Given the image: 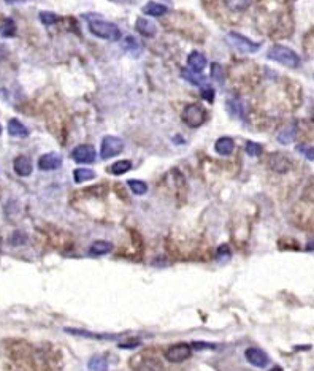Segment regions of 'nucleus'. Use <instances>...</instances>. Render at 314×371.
Here are the masks:
<instances>
[{"mask_svg": "<svg viewBox=\"0 0 314 371\" xmlns=\"http://www.w3.org/2000/svg\"><path fill=\"white\" fill-rule=\"evenodd\" d=\"M267 164L273 172L281 173V175L287 173L292 168V160L287 154H284V152H273V154L268 156Z\"/></svg>", "mask_w": 314, "mask_h": 371, "instance_id": "6e6552de", "label": "nucleus"}, {"mask_svg": "<svg viewBox=\"0 0 314 371\" xmlns=\"http://www.w3.org/2000/svg\"><path fill=\"white\" fill-rule=\"evenodd\" d=\"M24 241H26V237H24L22 233L16 232L14 235H13V245H22Z\"/></svg>", "mask_w": 314, "mask_h": 371, "instance_id": "72a5a7b5", "label": "nucleus"}, {"mask_svg": "<svg viewBox=\"0 0 314 371\" xmlns=\"http://www.w3.org/2000/svg\"><path fill=\"white\" fill-rule=\"evenodd\" d=\"M245 357L251 365L257 368H265L270 364V357L267 352H263L259 348H248L245 352Z\"/></svg>", "mask_w": 314, "mask_h": 371, "instance_id": "9d476101", "label": "nucleus"}, {"mask_svg": "<svg viewBox=\"0 0 314 371\" xmlns=\"http://www.w3.org/2000/svg\"><path fill=\"white\" fill-rule=\"evenodd\" d=\"M135 29L140 32V34L143 35V37H154L156 34H157V27H156V24L152 22V21H149V19H146V18H138L136 19V22H135Z\"/></svg>", "mask_w": 314, "mask_h": 371, "instance_id": "ddd939ff", "label": "nucleus"}, {"mask_svg": "<svg viewBox=\"0 0 314 371\" xmlns=\"http://www.w3.org/2000/svg\"><path fill=\"white\" fill-rule=\"evenodd\" d=\"M123 48L127 51V53H130V54H140V51H141V45H140V42L136 40L135 37H132V35H127V37H124V40H123Z\"/></svg>", "mask_w": 314, "mask_h": 371, "instance_id": "412c9836", "label": "nucleus"}, {"mask_svg": "<svg viewBox=\"0 0 314 371\" xmlns=\"http://www.w3.org/2000/svg\"><path fill=\"white\" fill-rule=\"evenodd\" d=\"M200 92H202L203 100H206V102H213L214 100V89L209 84L205 86V87H202V89H200Z\"/></svg>", "mask_w": 314, "mask_h": 371, "instance_id": "473e14b6", "label": "nucleus"}, {"mask_svg": "<svg viewBox=\"0 0 314 371\" xmlns=\"http://www.w3.org/2000/svg\"><path fill=\"white\" fill-rule=\"evenodd\" d=\"M62 165V157L58 152H48L38 159V168L43 172H51Z\"/></svg>", "mask_w": 314, "mask_h": 371, "instance_id": "9b49d317", "label": "nucleus"}, {"mask_svg": "<svg viewBox=\"0 0 314 371\" xmlns=\"http://www.w3.org/2000/svg\"><path fill=\"white\" fill-rule=\"evenodd\" d=\"M124 149V143L118 136H105L100 144V156L102 159H111L118 156Z\"/></svg>", "mask_w": 314, "mask_h": 371, "instance_id": "0eeeda50", "label": "nucleus"}, {"mask_svg": "<svg viewBox=\"0 0 314 371\" xmlns=\"http://www.w3.org/2000/svg\"><path fill=\"white\" fill-rule=\"evenodd\" d=\"M214 149L217 154H221V156H230L233 149H235V143H233V140L229 138V136H222V138L216 141Z\"/></svg>", "mask_w": 314, "mask_h": 371, "instance_id": "dca6fc26", "label": "nucleus"}, {"mask_svg": "<svg viewBox=\"0 0 314 371\" xmlns=\"http://www.w3.org/2000/svg\"><path fill=\"white\" fill-rule=\"evenodd\" d=\"M132 168V162L130 160H118L111 167H110V172L113 175H124Z\"/></svg>", "mask_w": 314, "mask_h": 371, "instance_id": "393cba45", "label": "nucleus"}, {"mask_svg": "<svg viewBox=\"0 0 314 371\" xmlns=\"http://www.w3.org/2000/svg\"><path fill=\"white\" fill-rule=\"evenodd\" d=\"M89 30H91L92 35L103 38V40H110V42H118V40H121V30L116 24H113V22L91 21Z\"/></svg>", "mask_w": 314, "mask_h": 371, "instance_id": "f03ea898", "label": "nucleus"}, {"mask_svg": "<svg viewBox=\"0 0 314 371\" xmlns=\"http://www.w3.org/2000/svg\"><path fill=\"white\" fill-rule=\"evenodd\" d=\"M130 365L135 371H165L160 360L151 354H138L130 362Z\"/></svg>", "mask_w": 314, "mask_h": 371, "instance_id": "20e7f679", "label": "nucleus"}, {"mask_svg": "<svg viewBox=\"0 0 314 371\" xmlns=\"http://www.w3.org/2000/svg\"><path fill=\"white\" fill-rule=\"evenodd\" d=\"M71 157L78 164H92L95 160V149L91 144H79L71 151Z\"/></svg>", "mask_w": 314, "mask_h": 371, "instance_id": "1a4fd4ad", "label": "nucleus"}, {"mask_svg": "<svg viewBox=\"0 0 314 371\" xmlns=\"http://www.w3.org/2000/svg\"><path fill=\"white\" fill-rule=\"evenodd\" d=\"M6 3H21V2H27V0H5Z\"/></svg>", "mask_w": 314, "mask_h": 371, "instance_id": "c9c22d12", "label": "nucleus"}, {"mask_svg": "<svg viewBox=\"0 0 314 371\" xmlns=\"http://www.w3.org/2000/svg\"><path fill=\"white\" fill-rule=\"evenodd\" d=\"M73 178L76 183H84L95 178V172L91 170V168H76L73 172Z\"/></svg>", "mask_w": 314, "mask_h": 371, "instance_id": "b1692460", "label": "nucleus"}, {"mask_svg": "<svg viewBox=\"0 0 314 371\" xmlns=\"http://www.w3.org/2000/svg\"><path fill=\"white\" fill-rule=\"evenodd\" d=\"M268 58L279 62V63H283V65H286L289 68H297L300 65V56L294 50H291V48L283 46V45L271 46L270 51H268Z\"/></svg>", "mask_w": 314, "mask_h": 371, "instance_id": "f257e3e1", "label": "nucleus"}, {"mask_svg": "<svg viewBox=\"0 0 314 371\" xmlns=\"http://www.w3.org/2000/svg\"><path fill=\"white\" fill-rule=\"evenodd\" d=\"M183 123L189 125L190 128H197L200 125L205 124L206 121V111L202 105L198 103H189L186 105V108L183 110V115H181Z\"/></svg>", "mask_w": 314, "mask_h": 371, "instance_id": "7ed1b4c3", "label": "nucleus"}, {"mask_svg": "<svg viewBox=\"0 0 314 371\" xmlns=\"http://www.w3.org/2000/svg\"><path fill=\"white\" fill-rule=\"evenodd\" d=\"M89 371H108V364H107V359H103L100 356H95L89 360Z\"/></svg>", "mask_w": 314, "mask_h": 371, "instance_id": "a878e982", "label": "nucleus"}, {"mask_svg": "<svg viewBox=\"0 0 314 371\" xmlns=\"http://www.w3.org/2000/svg\"><path fill=\"white\" fill-rule=\"evenodd\" d=\"M297 151L303 154L308 160H314V146H308V144H299L297 146Z\"/></svg>", "mask_w": 314, "mask_h": 371, "instance_id": "2f4dec72", "label": "nucleus"}, {"mask_svg": "<svg viewBox=\"0 0 314 371\" xmlns=\"http://www.w3.org/2000/svg\"><path fill=\"white\" fill-rule=\"evenodd\" d=\"M206 58L203 53H198V51H194L189 54L188 58V65L192 71H195V73H202V71L206 68Z\"/></svg>", "mask_w": 314, "mask_h": 371, "instance_id": "f8f14e48", "label": "nucleus"}, {"mask_svg": "<svg viewBox=\"0 0 314 371\" xmlns=\"http://www.w3.org/2000/svg\"><path fill=\"white\" fill-rule=\"evenodd\" d=\"M0 34H2V37H13L16 34V24L13 19H6L2 26H0Z\"/></svg>", "mask_w": 314, "mask_h": 371, "instance_id": "cd10ccee", "label": "nucleus"}, {"mask_svg": "<svg viewBox=\"0 0 314 371\" xmlns=\"http://www.w3.org/2000/svg\"><path fill=\"white\" fill-rule=\"evenodd\" d=\"M143 13H146L148 16H154V18H160V16H164L168 13V8L165 5H160L156 2H149L143 6Z\"/></svg>", "mask_w": 314, "mask_h": 371, "instance_id": "6ab92c4d", "label": "nucleus"}, {"mask_svg": "<svg viewBox=\"0 0 314 371\" xmlns=\"http://www.w3.org/2000/svg\"><path fill=\"white\" fill-rule=\"evenodd\" d=\"M65 332L75 336H83V338H91V340H118L119 335H100V333H92L87 330H78V328H65Z\"/></svg>", "mask_w": 314, "mask_h": 371, "instance_id": "4468645a", "label": "nucleus"}, {"mask_svg": "<svg viewBox=\"0 0 314 371\" xmlns=\"http://www.w3.org/2000/svg\"><path fill=\"white\" fill-rule=\"evenodd\" d=\"M181 76H183L184 79H186V81H189L190 84L198 86L200 89H202V87H205V86H208L206 78H205L203 75H200V73H195V71H192V70L183 68V70H181Z\"/></svg>", "mask_w": 314, "mask_h": 371, "instance_id": "f3484780", "label": "nucleus"}, {"mask_svg": "<svg viewBox=\"0 0 314 371\" xmlns=\"http://www.w3.org/2000/svg\"><path fill=\"white\" fill-rule=\"evenodd\" d=\"M38 18H40V21H42V24H45V26H53V24H56L59 21L58 16H56L54 13H51V11H42L38 14Z\"/></svg>", "mask_w": 314, "mask_h": 371, "instance_id": "7c9ffc66", "label": "nucleus"}, {"mask_svg": "<svg viewBox=\"0 0 314 371\" xmlns=\"http://www.w3.org/2000/svg\"><path fill=\"white\" fill-rule=\"evenodd\" d=\"M194 346H195V348H197V349H198V348H200V349H202V348H208V349H213V348H214V346H213V344H203V343H195Z\"/></svg>", "mask_w": 314, "mask_h": 371, "instance_id": "f704fd0d", "label": "nucleus"}, {"mask_svg": "<svg viewBox=\"0 0 314 371\" xmlns=\"http://www.w3.org/2000/svg\"><path fill=\"white\" fill-rule=\"evenodd\" d=\"M0 133H2V127H0Z\"/></svg>", "mask_w": 314, "mask_h": 371, "instance_id": "4c0bfd02", "label": "nucleus"}, {"mask_svg": "<svg viewBox=\"0 0 314 371\" xmlns=\"http://www.w3.org/2000/svg\"><path fill=\"white\" fill-rule=\"evenodd\" d=\"M222 2L230 11H246L251 5V0H222Z\"/></svg>", "mask_w": 314, "mask_h": 371, "instance_id": "5701e85b", "label": "nucleus"}, {"mask_svg": "<svg viewBox=\"0 0 314 371\" xmlns=\"http://www.w3.org/2000/svg\"><path fill=\"white\" fill-rule=\"evenodd\" d=\"M8 133L11 136H19V138H24V136L29 135V130L26 128L21 121L18 119H10V123H8Z\"/></svg>", "mask_w": 314, "mask_h": 371, "instance_id": "a211bd4d", "label": "nucleus"}, {"mask_svg": "<svg viewBox=\"0 0 314 371\" xmlns=\"http://www.w3.org/2000/svg\"><path fill=\"white\" fill-rule=\"evenodd\" d=\"M14 172L18 173L19 176H29L32 173V162L30 159L26 156H18L13 162Z\"/></svg>", "mask_w": 314, "mask_h": 371, "instance_id": "2eb2a0df", "label": "nucleus"}, {"mask_svg": "<svg viewBox=\"0 0 314 371\" xmlns=\"http://www.w3.org/2000/svg\"><path fill=\"white\" fill-rule=\"evenodd\" d=\"M268 371H283V368H281V367H273V368L268 370Z\"/></svg>", "mask_w": 314, "mask_h": 371, "instance_id": "e433bc0d", "label": "nucleus"}, {"mask_svg": "<svg viewBox=\"0 0 314 371\" xmlns=\"http://www.w3.org/2000/svg\"><path fill=\"white\" fill-rule=\"evenodd\" d=\"M211 78L219 84L224 81V68H222L221 63H217V62L211 63Z\"/></svg>", "mask_w": 314, "mask_h": 371, "instance_id": "c85d7f7f", "label": "nucleus"}, {"mask_svg": "<svg viewBox=\"0 0 314 371\" xmlns=\"http://www.w3.org/2000/svg\"><path fill=\"white\" fill-rule=\"evenodd\" d=\"M128 187L135 193V195H144L148 192V184L140 180H128Z\"/></svg>", "mask_w": 314, "mask_h": 371, "instance_id": "bb28decb", "label": "nucleus"}, {"mask_svg": "<svg viewBox=\"0 0 314 371\" xmlns=\"http://www.w3.org/2000/svg\"><path fill=\"white\" fill-rule=\"evenodd\" d=\"M227 42L241 53H257L262 46L260 43L252 42V40L243 37L241 34H237V32H230L227 35Z\"/></svg>", "mask_w": 314, "mask_h": 371, "instance_id": "39448f33", "label": "nucleus"}, {"mask_svg": "<svg viewBox=\"0 0 314 371\" xmlns=\"http://www.w3.org/2000/svg\"><path fill=\"white\" fill-rule=\"evenodd\" d=\"M262 151H263L262 144L255 143V141H248V143H246V154H248V156L257 157V156H260V154H262Z\"/></svg>", "mask_w": 314, "mask_h": 371, "instance_id": "c756f323", "label": "nucleus"}, {"mask_svg": "<svg viewBox=\"0 0 314 371\" xmlns=\"http://www.w3.org/2000/svg\"><path fill=\"white\" fill-rule=\"evenodd\" d=\"M111 251V243H108V241H103V240H99V241H94L89 252L92 255H105L108 254Z\"/></svg>", "mask_w": 314, "mask_h": 371, "instance_id": "4be33fe9", "label": "nucleus"}, {"mask_svg": "<svg viewBox=\"0 0 314 371\" xmlns=\"http://www.w3.org/2000/svg\"><path fill=\"white\" fill-rule=\"evenodd\" d=\"M192 354V346L186 344V343H180V344H173L170 348H167L164 356L168 362L172 364H180V362H184L190 357Z\"/></svg>", "mask_w": 314, "mask_h": 371, "instance_id": "423d86ee", "label": "nucleus"}, {"mask_svg": "<svg viewBox=\"0 0 314 371\" xmlns=\"http://www.w3.org/2000/svg\"><path fill=\"white\" fill-rule=\"evenodd\" d=\"M295 135H297V125L291 124V125L284 127L283 130L278 133V141L281 144H291L295 140Z\"/></svg>", "mask_w": 314, "mask_h": 371, "instance_id": "aec40b11", "label": "nucleus"}]
</instances>
